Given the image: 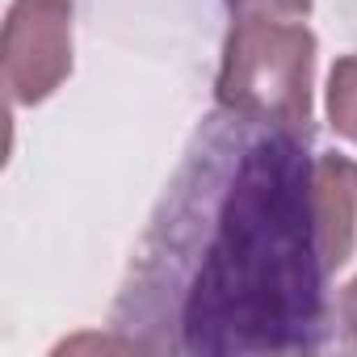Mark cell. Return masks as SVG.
I'll return each instance as SVG.
<instances>
[{
  "label": "cell",
  "mask_w": 357,
  "mask_h": 357,
  "mask_svg": "<svg viewBox=\"0 0 357 357\" xmlns=\"http://www.w3.org/2000/svg\"><path fill=\"white\" fill-rule=\"evenodd\" d=\"M319 38L294 17H236L223 38L215 101L248 122L307 135Z\"/></svg>",
  "instance_id": "1"
},
{
  "label": "cell",
  "mask_w": 357,
  "mask_h": 357,
  "mask_svg": "<svg viewBox=\"0 0 357 357\" xmlns=\"http://www.w3.org/2000/svg\"><path fill=\"white\" fill-rule=\"evenodd\" d=\"M72 76V0H13L5 13V89L43 105Z\"/></svg>",
  "instance_id": "2"
},
{
  "label": "cell",
  "mask_w": 357,
  "mask_h": 357,
  "mask_svg": "<svg viewBox=\"0 0 357 357\" xmlns=\"http://www.w3.org/2000/svg\"><path fill=\"white\" fill-rule=\"evenodd\" d=\"M307 198L319 273H340L357 257V160L319 151L307 176Z\"/></svg>",
  "instance_id": "3"
},
{
  "label": "cell",
  "mask_w": 357,
  "mask_h": 357,
  "mask_svg": "<svg viewBox=\"0 0 357 357\" xmlns=\"http://www.w3.org/2000/svg\"><path fill=\"white\" fill-rule=\"evenodd\" d=\"M328 126L357 143V51L340 55L328 72Z\"/></svg>",
  "instance_id": "4"
},
{
  "label": "cell",
  "mask_w": 357,
  "mask_h": 357,
  "mask_svg": "<svg viewBox=\"0 0 357 357\" xmlns=\"http://www.w3.org/2000/svg\"><path fill=\"white\" fill-rule=\"evenodd\" d=\"M223 5L236 17H294V22H303L315 9V0H223Z\"/></svg>",
  "instance_id": "5"
},
{
  "label": "cell",
  "mask_w": 357,
  "mask_h": 357,
  "mask_svg": "<svg viewBox=\"0 0 357 357\" xmlns=\"http://www.w3.org/2000/svg\"><path fill=\"white\" fill-rule=\"evenodd\" d=\"M340 319H344L349 340H353V349H357V278L340 290Z\"/></svg>",
  "instance_id": "6"
}]
</instances>
